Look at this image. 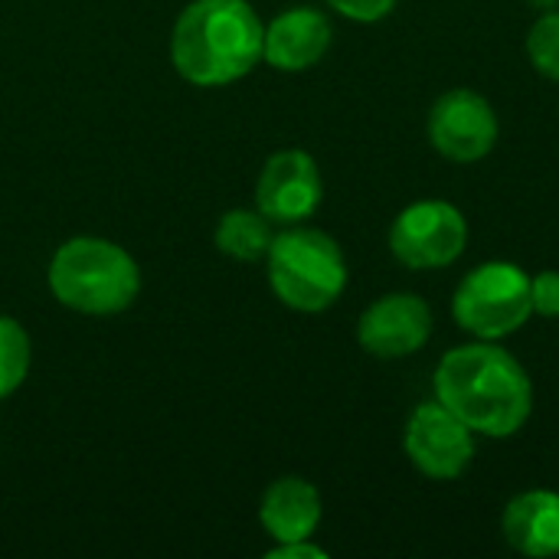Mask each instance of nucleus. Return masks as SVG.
Segmentation results:
<instances>
[{
	"mask_svg": "<svg viewBox=\"0 0 559 559\" xmlns=\"http://www.w3.org/2000/svg\"><path fill=\"white\" fill-rule=\"evenodd\" d=\"M531 275L504 259L465 272L452 295V318L475 341L511 337L531 321Z\"/></svg>",
	"mask_w": 559,
	"mask_h": 559,
	"instance_id": "nucleus-5",
	"label": "nucleus"
},
{
	"mask_svg": "<svg viewBox=\"0 0 559 559\" xmlns=\"http://www.w3.org/2000/svg\"><path fill=\"white\" fill-rule=\"evenodd\" d=\"M272 239H275L272 219H265L259 210H242V206L226 210L213 233L216 249L236 262H265Z\"/></svg>",
	"mask_w": 559,
	"mask_h": 559,
	"instance_id": "nucleus-14",
	"label": "nucleus"
},
{
	"mask_svg": "<svg viewBox=\"0 0 559 559\" xmlns=\"http://www.w3.org/2000/svg\"><path fill=\"white\" fill-rule=\"evenodd\" d=\"M501 534L521 557H559V491L534 488L511 498L501 514Z\"/></svg>",
	"mask_w": 559,
	"mask_h": 559,
	"instance_id": "nucleus-13",
	"label": "nucleus"
},
{
	"mask_svg": "<svg viewBox=\"0 0 559 559\" xmlns=\"http://www.w3.org/2000/svg\"><path fill=\"white\" fill-rule=\"evenodd\" d=\"M331 20L314 7H288L269 26L262 39V62L278 72L314 69L331 49Z\"/></svg>",
	"mask_w": 559,
	"mask_h": 559,
	"instance_id": "nucleus-11",
	"label": "nucleus"
},
{
	"mask_svg": "<svg viewBox=\"0 0 559 559\" xmlns=\"http://www.w3.org/2000/svg\"><path fill=\"white\" fill-rule=\"evenodd\" d=\"M265 23L249 0H193L170 29V62L197 88H223L262 62Z\"/></svg>",
	"mask_w": 559,
	"mask_h": 559,
	"instance_id": "nucleus-2",
	"label": "nucleus"
},
{
	"mask_svg": "<svg viewBox=\"0 0 559 559\" xmlns=\"http://www.w3.org/2000/svg\"><path fill=\"white\" fill-rule=\"evenodd\" d=\"M324 3L354 23H380L396 10L400 0H324Z\"/></svg>",
	"mask_w": 559,
	"mask_h": 559,
	"instance_id": "nucleus-18",
	"label": "nucleus"
},
{
	"mask_svg": "<svg viewBox=\"0 0 559 559\" xmlns=\"http://www.w3.org/2000/svg\"><path fill=\"white\" fill-rule=\"evenodd\" d=\"M403 452L432 481H459L475 462V432L439 400L419 403L403 429Z\"/></svg>",
	"mask_w": 559,
	"mask_h": 559,
	"instance_id": "nucleus-7",
	"label": "nucleus"
},
{
	"mask_svg": "<svg viewBox=\"0 0 559 559\" xmlns=\"http://www.w3.org/2000/svg\"><path fill=\"white\" fill-rule=\"evenodd\" d=\"M468 242V219L449 200H416L390 226V252L413 272L449 269Z\"/></svg>",
	"mask_w": 559,
	"mask_h": 559,
	"instance_id": "nucleus-6",
	"label": "nucleus"
},
{
	"mask_svg": "<svg viewBox=\"0 0 559 559\" xmlns=\"http://www.w3.org/2000/svg\"><path fill=\"white\" fill-rule=\"evenodd\" d=\"M52 298L88 318H111L128 311L141 295V269L134 255L102 236L66 239L46 272Z\"/></svg>",
	"mask_w": 559,
	"mask_h": 559,
	"instance_id": "nucleus-3",
	"label": "nucleus"
},
{
	"mask_svg": "<svg viewBox=\"0 0 559 559\" xmlns=\"http://www.w3.org/2000/svg\"><path fill=\"white\" fill-rule=\"evenodd\" d=\"M432 337V308L416 292H390L370 301L357 321V344L377 360L419 354Z\"/></svg>",
	"mask_w": 559,
	"mask_h": 559,
	"instance_id": "nucleus-10",
	"label": "nucleus"
},
{
	"mask_svg": "<svg viewBox=\"0 0 559 559\" xmlns=\"http://www.w3.org/2000/svg\"><path fill=\"white\" fill-rule=\"evenodd\" d=\"M324 200V180L318 160L301 151H275L255 180V210L272 219V226H298L318 213Z\"/></svg>",
	"mask_w": 559,
	"mask_h": 559,
	"instance_id": "nucleus-9",
	"label": "nucleus"
},
{
	"mask_svg": "<svg viewBox=\"0 0 559 559\" xmlns=\"http://www.w3.org/2000/svg\"><path fill=\"white\" fill-rule=\"evenodd\" d=\"M534 10H557L559 7V0H527Z\"/></svg>",
	"mask_w": 559,
	"mask_h": 559,
	"instance_id": "nucleus-20",
	"label": "nucleus"
},
{
	"mask_svg": "<svg viewBox=\"0 0 559 559\" xmlns=\"http://www.w3.org/2000/svg\"><path fill=\"white\" fill-rule=\"evenodd\" d=\"M269 559H328V550L311 544V540H292V544H275L269 554Z\"/></svg>",
	"mask_w": 559,
	"mask_h": 559,
	"instance_id": "nucleus-19",
	"label": "nucleus"
},
{
	"mask_svg": "<svg viewBox=\"0 0 559 559\" xmlns=\"http://www.w3.org/2000/svg\"><path fill=\"white\" fill-rule=\"evenodd\" d=\"M432 386L436 400L485 439L518 436L534 413V383L527 370L495 341H472L445 350Z\"/></svg>",
	"mask_w": 559,
	"mask_h": 559,
	"instance_id": "nucleus-1",
	"label": "nucleus"
},
{
	"mask_svg": "<svg viewBox=\"0 0 559 559\" xmlns=\"http://www.w3.org/2000/svg\"><path fill=\"white\" fill-rule=\"evenodd\" d=\"M29 360H33V344L26 328L16 318L0 314V400L13 396L26 383Z\"/></svg>",
	"mask_w": 559,
	"mask_h": 559,
	"instance_id": "nucleus-15",
	"label": "nucleus"
},
{
	"mask_svg": "<svg viewBox=\"0 0 559 559\" xmlns=\"http://www.w3.org/2000/svg\"><path fill=\"white\" fill-rule=\"evenodd\" d=\"M321 491L301 475L275 478L259 501V524L275 544L311 540L321 527Z\"/></svg>",
	"mask_w": 559,
	"mask_h": 559,
	"instance_id": "nucleus-12",
	"label": "nucleus"
},
{
	"mask_svg": "<svg viewBox=\"0 0 559 559\" xmlns=\"http://www.w3.org/2000/svg\"><path fill=\"white\" fill-rule=\"evenodd\" d=\"M527 59L544 79L559 82V7L544 10L527 29Z\"/></svg>",
	"mask_w": 559,
	"mask_h": 559,
	"instance_id": "nucleus-16",
	"label": "nucleus"
},
{
	"mask_svg": "<svg viewBox=\"0 0 559 559\" xmlns=\"http://www.w3.org/2000/svg\"><path fill=\"white\" fill-rule=\"evenodd\" d=\"M429 144L452 164L485 160L501 134L491 102L475 88H449L429 108Z\"/></svg>",
	"mask_w": 559,
	"mask_h": 559,
	"instance_id": "nucleus-8",
	"label": "nucleus"
},
{
	"mask_svg": "<svg viewBox=\"0 0 559 559\" xmlns=\"http://www.w3.org/2000/svg\"><path fill=\"white\" fill-rule=\"evenodd\" d=\"M531 305L540 318H559V272L544 269L531 275Z\"/></svg>",
	"mask_w": 559,
	"mask_h": 559,
	"instance_id": "nucleus-17",
	"label": "nucleus"
},
{
	"mask_svg": "<svg viewBox=\"0 0 559 559\" xmlns=\"http://www.w3.org/2000/svg\"><path fill=\"white\" fill-rule=\"evenodd\" d=\"M265 275L272 295L285 308L321 314L334 308L347 288V259L334 236L298 223L275 233L265 255Z\"/></svg>",
	"mask_w": 559,
	"mask_h": 559,
	"instance_id": "nucleus-4",
	"label": "nucleus"
}]
</instances>
